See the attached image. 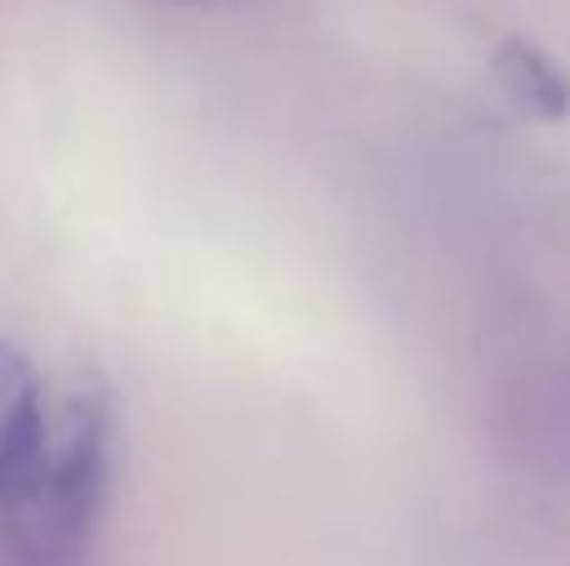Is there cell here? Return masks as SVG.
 <instances>
[{
	"mask_svg": "<svg viewBox=\"0 0 570 566\" xmlns=\"http://www.w3.org/2000/svg\"><path fill=\"white\" fill-rule=\"evenodd\" d=\"M495 76H501L505 96H511L521 110H531V116H541V120L570 116L566 70L556 66L541 46H531V40H521V36L501 40V50H495Z\"/></svg>",
	"mask_w": 570,
	"mask_h": 566,
	"instance_id": "cell-1",
	"label": "cell"
},
{
	"mask_svg": "<svg viewBox=\"0 0 570 566\" xmlns=\"http://www.w3.org/2000/svg\"><path fill=\"white\" fill-rule=\"evenodd\" d=\"M10 566H36V562H26V557H16V552H10Z\"/></svg>",
	"mask_w": 570,
	"mask_h": 566,
	"instance_id": "cell-2",
	"label": "cell"
}]
</instances>
